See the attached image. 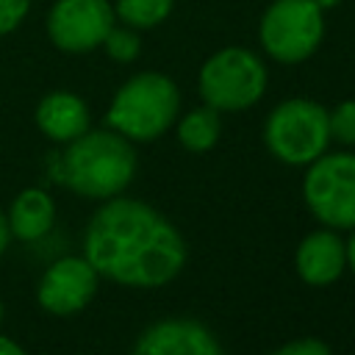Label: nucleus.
Returning a JSON list of instances; mask_svg holds the SVG:
<instances>
[{
  "instance_id": "nucleus-23",
  "label": "nucleus",
  "mask_w": 355,
  "mask_h": 355,
  "mask_svg": "<svg viewBox=\"0 0 355 355\" xmlns=\"http://www.w3.org/2000/svg\"><path fill=\"white\" fill-rule=\"evenodd\" d=\"M313 3H316V6L322 8V11H330V8H336V6L341 3V0H313Z\"/></svg>"
},
{
  "instance_id": "nucleus-17",
  "label": "nucleus",
  "mask_w": 355,
  "mask_h": 355,
  "mask_svg": "<svg viewBox=\"0 0 355 355\" xmlns=\"http://www.w3.org/2000/svg\"><path fill=\"white\" fill-rule=\"evenodd\" d=\"M330 139L341 144H355V100H341L333 111H327Z\"/></svg>"
},
{
  "instance_id": "nucleus-4",
  "label": "nucleus",
  "mask_w": 355,
  "mask_h": 355,
  "mask_svg": "<svg viewBox=\"0 0 355 355\" xmlns=\"http://www.w3.org/2000/svg\"><path fill=\"white\" fill-rule=\"evenodd\" d=\"M269 83L266 64L258 53L247 47H222L205 58L200 67L197 89L205 105L216 111H244L252 108Z\"/></svg>"
},
{
  "instance_id": "nucleus-21",
  "label": "nucleus",
  "mask_w": 355,
  "mask_h": 355,
  "mask_svg": "<svg viewBox=\"0 0 355 355\" xmlns=\"http://www.w3.org/2000/svg\"><path fill=\"white\" fill-rule=\"evenodd\" d=\"M8 244H11V230H8V219H6V214L0 211V255L8 250Z\"/></svg>"
},
{
  "instance_id": "nucleus-6",
  "label": "nucleus",
  "mask_w": 355,
  "mask_h": 355,
  "mask_svg": "<svg viewBox=\"0 0 355 355\" xmlns=\"http://www.w3.org/2000/svg\"><path fill=\"white\" fill-rule=\"evenodd\" d=\"M324 39V11L313 0H275L258 22V42L277 64L308 61Z\"/></svg>"
},
{
  "instance_id": "nucleus-14",
  "label": "nucleus",
  "mask_w": 355,
  "mask_h": 355,
  "mask_svg": "<svg viewBox=\"0 0 355 355\" xmlns=\"http://www.w3.org/2000/svg\"><path fill=\"white\" fill-rule=\"evenodd\" d=\"M219 133H222V116L211 105H200L186 116H180L178 122V141L189 153H208L219 141Z\"/></svg>"
},
{
  "instance_id": "nucleus-12",
  "label": "nucleus",
  "mask_w": 355,
  "mask_h": 355,
  "mask_svg": "<svg viewBox=\"0 0 355 355\" xmlns=\"http://www.w3.org/2000/svg\"><path fill=\"white\" fill-rule=\"evenodd\" d=\"M89 105L72 92H50L36 105V125L55 144H69L89 130Z\"/></svg>"
},
{
  "instance_id": "nucleus-13",
  "label": "nucleus",
  "mask_w": 355,
  "mask_h": 355,
  "mask_svg": "<svg viewBox=\"0 0 355 355\" xmlns=\"http://www.w3.org/2000/svg\"><path fill=\"white\" fill-rule=\"evenodd\" d=\"M8 230L19 241H39L55 222V202L44 189H22L6 214Z\"/></svg>"
},
{
  "instance_id": "nucleus-8",
  "label": "nucleus",
  "mask_w": 355,
  "mask_h": 355,
  "mask_svg": "<svg viewBox=\"0 0 355 355\" xmlns=\"http://www.w3.org/2000/svg\"><path fill=\"white\" fill-rule=\"evenodd\" d=\"M114 19L108 0H55L47 14V36L64 53H89L103 44Z\"/></svg>"
},
{
  "instance_id": "nucleus-15",
  "label": "nucleus",
  "mask_w": 355,
  "mask_h": 355,
  "mask_svg": "<svg viewBox=\"0 0 355 355\" xmlns=\"http://www.w3.org/2000/svg\"><path fill=\"white\" fill-rule=\"evenodd\" d=\"M175 8V0H116L114 14L133 31L161 25Z\"/></svg>"
},
{
  "instance_id": "nucleus-18",
  "label": "nucleus",
  "mask_w": 355,
  "mask_h": 355,
  "mask_svg": "<svg viewBox=\"0 0 355 355\" xmlns=\"http://www.w3.org/2000/svg\"><path fill=\"white\" fill-rule=\"evenodd\" d=\"M31 0H0V36L11 33L28 14Z\"/></svg>"
},
{
  "instance_id": "nucleus-19",
  "label": "nucleus",
  "mask_w": 355,
  "mask_h": 355,
  "mask_svg": "<svg viewBox=\"0 0 355 355\" xmlns=\"http://www.w3.org/2000/svg\"><path fill=\"white\" fill-rule=\"evenodd\" d=\"M269 355H333V349L322 338H297V341H288V344L277 347Z\"/></svg>"
},
{
  "instance_id": "nucleus-5",
  "label": "nucleus",
  "mask_w": 355,
  "mask_h": 355,
  "mask_svg": "<svg viewBox=\"0 0 355 355\" xmlns=\"http://www.w3.org/2000/svg\"><path fill=\"white\" fill-rule=\"evenodd\" d=\"M263 144L277 161L288 166H308L330 144L327 108L308 97L277 103L263 122Z\"/></svg>"
},
{
  "instance_id": "nucleus-1",
  "label": "nucleus",
  "mask_w": 355,
  "mask_h": 355,
  "mask_svg": "<svg viewBox=\"0 0 355 355\" xmlns=\"http://www.w3.org/2000/svg\"><path fill=\"white\" fill-rule=\"evenodd\" d=\"M83 258L100 277L130 288H158L186 263L180 230L153 205L133 197H108L89 219Z\"/></svg>"
},
{
  "instance_id": "nucleus-3",
  "label": "nucleus",
  "mask_w": 355,
  "mask_h": 355,
  "mask_svg": "<svg viewBox=\"0 0 355 355\" xmlns=\"http://www.w3.org/2000/svg\"><path fill=\"white\" fill-rule=\"evenodd\" d=\"M178 83L164 72H139L116 89L105 122L130 141H153L178 122Z\"/></svg>"
},
{
  "instance_id": "nucleus-16",
  "label": "nucleus",
  "mask_w": 355,
  "mask_h": 355,
  "mask_svg": "<svg viewBox=\"0 0 355 355\" xmlns=\"http://www.w3.org/2000/svg\"><path fill=\"white\" fill-rule=\"evenodd\" d=\"M103 47H105V53H108V58L111 61H119V64H130V61H136L139 58V53H141V39H139V33L133 31V28H111L108 33H105V39H103Z\"/></svg>"
},
{
  "instance_id": "nucleus-20",
  "label": "nucleus",
  "mask_w": 355,
  "mask_h": 355,
  "mask_svg": "<svg viewBox=\"0 0 355 355\" xmlns=\"http://www.w3.org/2000/svg\"><path fill=\"white\" fill-rule=\"evenodd\" d=\"M0 355H28L17 341H11L8 336H0Z\"/></svg>"
},
{
  "instance_id": "nucleus-11",
  "label": "nucleus",
  "mask_w": 355,
  "mask_h": 355,
  "mask_svg": "<svg viewBox=\"0 0 355 355\" xmlns=\"http://www.w3.org/2000/svg\"><path fill=\"white\" fill-rule=\"evenodd\" d=\"M294 266H297V275L308 286H319V288L330 286L347 269L344 241L333 233V227L313 230L300 241L297 255H294Z\"/></svg>"
},
{
  "instance_id": "nucleus-9",
  "label": "nucleus",
  "mask_w": 355,
  "mask_h": 355,
  "mask_svg": "<svg viewBox=\"0 0 355 355\" xmlns=\"http://www.w3.org/2000/svg\"><path fill=\"white\" fill-rule=\"evenodd\" d=\"M97 283L100 275L83 255H64L39 277L36 300L53 316H75L94 300Z\"/></svg>"
},
{
  "instance_id": "nucleus-2",
  "label": "nucleus",
  "mask_w": 355,
  "mask_h": 355,
  "mask_svg": "<svg viewBox=\"0 0 355 355\" xmlns=\"http://www.w3.org/2000/svg\"><path fill=\"white\" fill-rule=\"evenodd\" d=\"M136 175V150L116 130H86L58 158V180L80 197L108 200L128 189Z\"/></svg>"
},
{
  "instance_id": "nucleus-10",
  "label": "nucleus",
  "mask_w": 355,
  "mask_h": 355,
  "mask_svg": "<svg viewBox=\"0 0 355 355\" xmlns=\"http://www.w3.org/2000/svg\"><path fill=\"white\" fill-rule=\"evenodd\" d=\"M130 355H222V347L197 319H158L141 330Z\"/></svg>"
},
{
  "instance_id": "nucleus-24",
  "label": "nucleus",
  "mask_w": 355,
  "mask_h": 355,
  "mask_svg": "<svg viewBox=\"0 0 355 355\" xmlns=\"http://www.w3.org/2000/svg\"><path fill=\"white\" fill-rule=\"evenodd\" d=\"M0 322H3V302H0Z\"/></svg>"
},
{
  "instance_id": "nucleus-7",
  "label": "nucleus",
  "mask_w": 355,
  "mask_h": 355,
  "mask_svg": "<svg viewBox=\"0 0 355 355\" xmlns=\"http://www.w3.org/2000/svg\"><path fill=\"white\" fill-rule=\"evenodd\" d=\"M308 211L327 227H355V153H322L302 178Z\"/></svg>"
},
{
  "instance_id": "nucleus-22",
  "label": "nucleus",
  "mask_w": 355,
  "mask_h": 355,
  "mask_svg": "<svg viewBox=\"0 0 355 355\" xmlns=\"http://www.w3.org/2000/svg\"><path fill=\"white\" fill-rule=\"evenodd\" d=\"M344 252H347V266L355 272V227H352L349 241H344Z\"/></svg>"
}]
</instances>
